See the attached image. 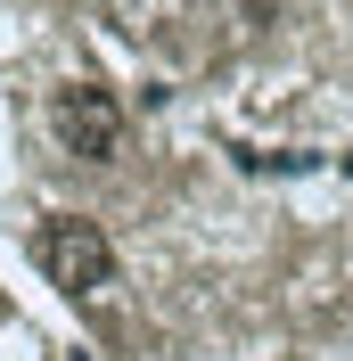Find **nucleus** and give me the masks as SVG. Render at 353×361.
Returning a JSON list of instances; mask_svg holds the SVG:
<instances>
[{
    "instance_id": "1",
    "label": "nucleus",
    "mask_w": 353,
    "mask_h": 361,
    "mask_svg": "<svg viewBox=\"0 0 353 361\" xmlns=\"http://www.w3.org/2000/svg\"><path fill=\"white\" fill-rule=\"evenodd\" d=\"M33 263H42V279L66 288L74 304H99V295L115 288V247H107V230L90 222V214H49V222L33 230Z\"/></svg>"
},
{
    "instance_id": "2",
    "label": "nucleus",
    "mask_w": 353,
    "mask_h": 361,
    "mask_svg": "<svg viewBox=\"0 0 353 361\" xmlns=\"http://www.w3.org/2000/svg\"><path fill=\"white\" fill-rule=\"evenodd\" d=\"M49 132H58V148L83 164H115L124 157V99H115L107 82H66V90H49Z\"/></svg>"
}]
</instances>
